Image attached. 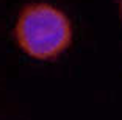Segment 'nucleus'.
<instances>
[{"mask_svg": "<svg viewBox=\"0 0 122 120\" xmlns=\"http://www.w3.org/2000/svg\"><path fill=\"white\" fill-rule=\"evenodd\" d=\"M16 38L30 56L47 59L69 45L71 24L66 14L50 5H28L19 16Z\"/></svg>", "mask_w": 122, "mask_h": 120, "instance_id": "nucleus-1", "label": "nucleus"}, {"mask_svg": "<svg viewBox=\"0 0 122 120\" xmlns=\"http://www.w3.org/2000/svg\"><path fill=\"white\" fill-rule=\"evenodd\" d=\"M121 16H122V0H121Z\"/></svg>", "mask_w": 122, "mask_h": 120, "instance_id": "nucleus-2", "label": "nucleus"}]
</instances>
